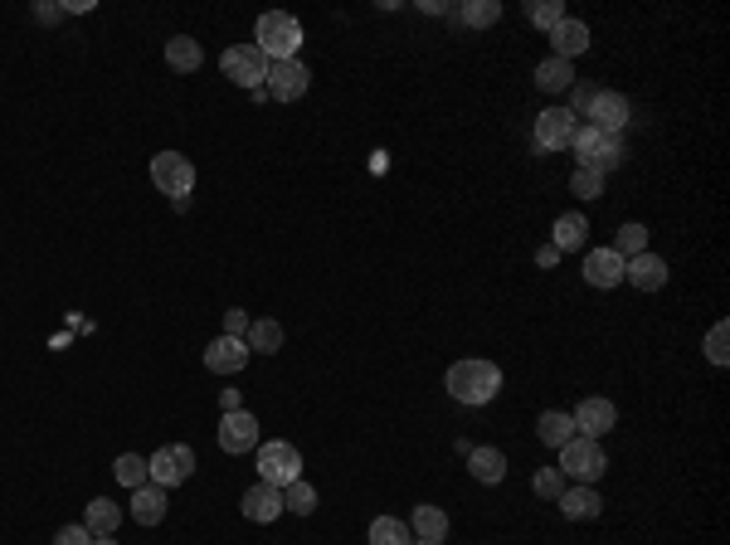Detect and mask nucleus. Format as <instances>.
I'll return each mask as SVG.
<instances>
[{
    "label": "nucleus",
    "instance_id": "f257e3e1",
    "mask_svg": "<svg viewBox=\"0 0 730 545\" xmlns=\"http://www.w3.org/2000/svg\"><path fill=\"white\" fill-rule=\"evenodd\" d=\"M502 390V370L492 361H458L448 365V395L458 404H487Z\"/></svg>",
    "mask_w": 730,
    "mask_h": 545
},
{
    "label": "nucleus",
    "instance_id": "f03ea898",
    "mask_svg": "<svg viewBox=\"0 0 730 545\" xmlns=\"http://www.w3.org/2000/svg\"><path fill=\"white\" fill-rule=\"evenodd\" d=\"M254 44L263 49V59H268V64L297 59V49H302V25L292 20L288 10H268V15H258Z\"/></svg>",
    "mask_w": 730,
    "mask_h": 545
},
{
    "label": "nucleus",
    "instance_id": "7ed1b4c3",
    "mask_svg": "<svg viewBox=\"0 0 730 545\" xmlns=\"http://www.w3.org/2000/svg\"><path fill=\"white\" fill-rule=\"evenodd\" d=\"M560 473L584 482V487H594L599 477L609 473V458H604V448H599V438H570L565 448H560Z\"/></svg>",
    "mask_w": 730,
    "mask_h": 545
},
{
    "label": "nucleus",
    "instance_id": "20e7f679",
    "mask_svg": "<svg viewBox=\"0 0 730 545\" xmlns=\"http://www.w3.org/2000/svg\"><path fill=\"white\" fill-rule=\"evenodd\" d=\"M302 477V453L283 443V438H273V443H258V482H268V487H288Z\"/></svg>",
    "mask_w": 730,
    "mask_h": 545
},
{
    "label": "nucleus",
    "instance_id": "39448f33",
    "mask_svg": "<svg viewBox=\"0 0 730 545\" xmlns=\"http://www.w3.org/2000/svg\"><path fill=\"white\" fill-rule=\"evenodd\" d=\"M151 181H156L161 195L185 200L195 190V166H190V156H181V151H156L151 156Z\"/></svg>",
    "mask_w": 730,
    "mask_h": 545
},
{
    "label": "nucleus",
    "instance_id": "423d86ee",
    "mask_svg": "<svg viewBox=\"0 0 730 545\" xmlns=\"http://www.w3.org/2000/svg\"><path fill=\"white\" fill-rule=\"evenodd\" d=\"M190 473H195V448H185V443H161V448L146 458V477H151L156 487H181Z\"/></svg>",
    "mask_w": 730,
    "mask_h": 545
},
{
    "label": "nucleus",
    "instance_id": "0eeeda50",
    "mask_svg": "<svg viewBox=\"0 0 730 545\" xmlns=\"http://www.w3.org/2000/svg\"><path fill=\"white\" fill-rule=\"evenodd\" d=\"M224 78H234L239 88H263V78H268V59H263V49L258 44H234V49H224Z\"/></svg>",
    "mask_w": 730,
    "mask_h": 545
},
{
    "label": "nucleus",
    "instance_id": "6e6552de",
    "mask_svg": "<svg viewBox=\"0 0 730 545\" xmlns=\"http://www.w3.org/2000/svg\"><path fill=\"white\" fill-rule=\"evenodd\" d=\"M307 83H312V69H307V64H297V59L268 64V78H263V88H268L278 103H297V98L307 93Z\"/></svg>",
    "mask_w": 730,
    "mask_h": 545
},
{
    "label": "nucleus",
    "instance_id": "1a4fd4ad",
    "mask_svg": "<svg viewBox=\"0 0 730 545\" xmlns=\"http://www.w3.org/2000/svg\"><path fill=\"white\" fill-rule=\"evenodd\" d=\"M584 117H589V127H599L604 137H619L623 127H628V98H623V93H609V88H599Z\"/></svg>",
    "mask_w": 730,
    "mask_h": 545
},
{
    "label": "nucleus",
    "instance_id": "9d476101",
    "mask_svg": "<svg viewBox=\"0 0 730 545\" xmlns=\"http://www.w3.org/2000/svg\"><path fill=\"white\" fill-rule=\"evenodd\" d=\"M575 112L570 108H546L541 117H536V146L541 151H565L570 146V137H575Z\"/></svg>",
    "mask_w": 730,
    "mask_h": 545
},
{
    "label": "nucleus",
    "instance_id": "9b49d317",
    "mask_svg": "<svg viewBox=\"0 0 730 545\" xmlns=\"http://www.w3.org/2000/svg\"><path fill=\"white\" fill-rule=\"evenodd\" d=\"M219 448L224 453H249V448H258V419L249 409H234V414L219 419Z\"/></svg>",
    "mask_w": 730,
    "mask_h": 545
},
{
    "label": "nucleus",
    "instance_id": "f8f14e48",
    "mask_svg": "<svg viewBox=\"0 0 730 545\" xmlns=\"http://www.w3.org/2000/svg\"><path fill=\"white\" fill-rule=\"evenodd\" d=\"M249 365V346L239 341V336H219L205 346V370L210 375H239Z\"/></svg>",
    "mask_w": 730,
    "mask_h": 545
},
{
    "label": "nucleus",
    "instance_id": "ddd939ff",
    "mask_svg": "<svg viewBox=\"0 0 730 545\" xmlns=\"http://www.w3.org/2000/svg\"><path fill=\"white\" fill-rule=\"evenodd\" d=\"M570 419H575V434L580 438H604L614 424H619V409H614L609 400H584Z\"/></svg>",
    "mask_w": 730,
    "mask_h": 545
},
{
    "label": "nucleus",
    "instance_id": "4468645a",
    "mask_svg": "<svg viewBox=\"0 0 730 545\" xmlns=\"http://www.w3.org/2000/svg\"><path fill=\"white\" fill-rule=\"evenodd\" d=\"M584 283H589V288H619L623 258L614 254V249H589V254H584Z\"/></svg>",
    "mask_w": 730,
    "mask_h": 545
},
{
    "label": "nucleus",
    "instance_id": "2eb2a0df",
    "mask_svg": "<svg viewBox=\"0 0 730 545\" xmlns=\"http://www.w3.org/2000/svg\"><path fill=\"white\" fill-rule=\"evenodd\" d=\"M239 507H244L249 521L268 526V521H278V516H283V492H278V487H268V482H254V487L244 492V502H239Z\"/></svg>",
    "mask_w": 730,
    "mask_h": 545
},
{
    "label": "nucleus",
    "instance_id": "dca6fc26",
    "mask_svg": "<svg viewBox=\"0 0 730 545\" xmlns=\"http://www.w3.org/2000/svg\"><path fill=\"white\" fill-rule=\"evenodd\" d=\"M623 278H628L638 292H657L662 283H667V263H662L657 254H638V258L623 263Z\"/></svg>",
    "mask_w": 730,
    "mask_h": 545
},
{
    "label": "nucleus",
    "instance_id": "f3484780",
    "mask_svg": "<svg viewBox=\"0 0 730 545\" xmlns=\"http://www.w3.org/2000/svg\"><path fill=\"white\" fill-rule=\"evenodd\" d=\"M550 49H555V59H575L589 49V30H584V20H560L555 30H550Z\"/></svg>",
    "mask_w": 730,
    "mask_h": 545
},
{
    "label": "nucleus",
    "instance_id": "a211bd4d",
    "mask_svg": "<svg viewBox=\"0 0 730 545\" xmlns=\"http://www.w3.org/2000/svg\"><path fill=\"white\" fill-rule=\"evenodd\" d=\"M117 521H122V507L112 502V497H93L88 511H83V526H88V536H117Z\"/></svg>",
    "mask_w": 730,
    "mask_h": 545
},
{
    "label": "nucleus",
    "instance_id": "6ab92c4d",
    "mask_svg": "<svg viewBox=\"0 0 730 545\" xmlns=\"http://www.w3.org/2000/svg\"><path fill=\"white\" fill-rule=\"evenodd\" d=\"M132 516L142 521V526H156L161 516H166V487H156V482H146L132 492Z\"/></svg>",
    "mask_w": 730,
    "mask_h": 545
},
{
    "label": "nucleus",
    "instance_id": "aec40b11",
    "mask_svg": "<svg viewBox=\"0 0 730 545\" xmlns=\"http://www.w3.org/2000/svg\"><path fill=\"white\" fill-rule=\"evenodd\" d=\"M560 511H565L570 521H594V516L604 511V497H599L594 487H575V492H560Z\"/></svg>",
    "mask_w": 730,
    "mask_h": 545
},
{
    "label": "nucleus",
    "instance_id": "412c9836",
    "mask_svg": "<svg viewBox=\"0 0 730 545\" xmlns=\"http://www.w3.org/2000/svg\"><path fill=\"white\" fill-rule=\"evenodd\" d=\"M468 473H473L477 482H487V487H492V482H502V477H507V458H502L497 448H473V453H468Z\"/></svg>",
    "mask_w": 730,
    "mask_h": 545
},
{
    "label": "nucleus",
    "instance_id": "4be33fe9",
    "mask_svg": "<svg viewBox=\"0 0 730 545\" xmlns=\"http://www.w3.org/2000/svg\"><path fill=\"white\" fill-rule=\"evenodd\" d=\"M536 434H541L546 448H565V443L575 438V419H570V414H560V409H550V414H541Z\"/></svg>",
    "mask_w": 730,
    "mask_h": 545
},
{
    "label": "nucleus",
    "instance_id": "5701e85b",
    "mask_svg": "<svg viewBox=\"0 0 730 545\" xmlns=\"http://www.w3.org/2000/svg\"><path fill=\"white\" fill-rule=\"evenodd\" d=\"M200 59H205V54H200V44H195L190 35H176L171 44H166V64H171L176 73H195L200 69Z\"/></svg>",
    "mask_w": 730,
    "mask_h": 545
},
{
    "label": "nucleus",
    "instance_id": "b1692460",
    "mask_svg": "<svg viewBox=\"0 0 730 545\" xmlns=\"http://www.w3.org/2000/svg\"><path fill=\"white\" fill-rule=\"evenodd\" d=\"M570 83H575V69L565 59H555V54L536 69V88H546V93H570Z\"/></svg>",
    "mask_w": 730,
    "mask_h": 545
},
{
    "label": "nucleus",
    "instance_id": "393cba45",
    "mask_svg": "<svg viewBox=\"0 0 730 545\" xmlns=\"http://www.w3.org/2000/svg\"><path fill=\"white\" fill-rule=\"evenodd\" d=\"M584 234H589L584 215H560V219H555V249H560V254H575V249H584Z\"/></svg>",
    "mask_w": 730,
    "mask_h": 545
},
{
    "label": "nucleus",
    "instance_id": "a878e982",
    "mask_svg": "<svg viewBox=\"0 0 730 545\" xmlns=\"http://www.w3.org/2000/svg\"><path fill=\"white\" fill-rule=\"evenodd\" d=\"M414 531H419V541H443L448 536V511L443 507H414Z\"/></svg>",
    "mask_w": 730,
    "mask_h": 545
},
{
    "label": "nucleus",
    "instance_id": "bb28decb",
    "mask_svg": "<svg viewBox=\"0 0 730 545\" xmlns=\"http://www.w3.org/2000/svg\"><path fill=\"white\" fill-rule=\"evenodd\" d=\"M614 254L628 263V258H638V254H648V229L643 224H619V234H614V244H609Z\"/></svg>",
    "mask_w": 730,
    "mask_h": 545
},
{
    "label": "nucleus",
    "instance_id": "cd10ccee",
    "mask_svg": "<svg viewBox=\"0 0 730 545\" xmlns=\"http://www.w3.org/2000/svg\"><path fill=\"white\" fill-rule=\"evenodd\" d=\"M244 346H249V356H254V351H268V356H273V351L283 346V327H278V322H249Z\"/></svg>",
    "mask_w": 730,
    "mask_h": 545
},
{
    "label": "nucleus",
    "instance_id": "c85d7f7f",
    "mask_svg": "<svg viewBox=\"0 0 730 545\" xmlns=\"http://www.w3.org/2000/svg\"><path fill=\"white\" fill-rule=\"evenodd\" d=\"M370 545H414V536H409V526L395 521V516H375L370 521Z\"/></svg>",
    "mask_w": 730,
    "mask_h": 545
},
{
    "label": "nucleus",
    "instance_id": "c756f323",
    "mask_svg": "<svg viewBox=\"0 0 730 545\" xmlns=\"http://www.w3.org/2000/svg\"><path fill=\"white\" fill-rule=\"evenodd\" d=\"M283 511L312 516V511H317V487H312V482H302V477H297V482H288V487H283Z\"/></svg>",
    "mask_w": 730,
    "mask_h": 545
},
{
    "label": "nucleus",
    "instance_id": "7c9ffc66",
    "mask_svg": "<svg viewBox=\"0 0 730 545\" xmlns=\"http://www.w3.org/2000/svg\"><path fill=\"white\" fill-rule=\"evenodd\" d=\"M458 20H463V25H473V30H487V25H497V20H502V5H497V0H468V5L458 10Z\"/></svg>",
    "mask_w": 730,
    "mask_h": 545
},
{
    "label": "nucleus",
    "instance_id": "2f4dec72",
    "mask_svg": "<svg viewBox=\"0 0 730 545\" xmlns=\"http://www.w3.org/2000/svg\"><path fill=\"white\" fill-rule=\"evenodd\" d=\"M112 473H117V482H122V487H132V492L151 482V477H146V458H137V453H122V458L112 463Z\"/></svg>",
    "mask_w": 730,
    "mask_h": 545
},
{
    "label": "nucleus",
    "instance_id": "473e14b6",
    "mask_svg": "<svg viewBox=\"0 0 730 545\" xmlns=\"http://www.w3.org/2000/svg\"><path fill=\"white\" fill-rule=\"evenodd\" d=\"M526 20H531L536 30H546V35H550V30L565 20V5H560V0H531V5H526Z\"/></svg>",
    "mask_w": 730,
    "mask_h": 545
},
{
    "label": "nucleus",
    "instance_id": "72a5a7b5",
    "mask_svg": "<svg viewBox=\"0 0 730 545\" xmlns=\"http://www.w3.org/2000/svg\"><path fill=\"white\" fill-rule=\"evenodd\" d=\"M604 142H609V137H604L599 127H589V122H584V127H575V137H570V151L580 156V166H589V156H594Z\"/></svg>",
    "mask_w": 730,
    "mask_h": 545
},
{
    "label": "nucleus",
    "instance_id": "f704fd0d",
    "mask_svg": "<svg viewBox=\"0 0 730 545\" xmlns=\"http://www.w3.org/2000/svg\"><path fill=\"white\" fill-rule=\"evenodd\" d=\"M614 166H623V142H619V137H609V142L589 156V171H599V176H604V171H614Z\"/></svg>",
    "mask_w": 730,
    "mask_h": 545
},
{
    "label": "nucleus",
    "instance_id": "c9c22d12",
    "mask_svg": "<svg viewBox=\"0 0 730 545\" xmlns=\"http://www.w3.org/2000/svg\"><path fill=\"white\" fill-rule=\"evenodd\" d=\"M531 487H536V497L560 502V492H565V473H560V468H541V473L531 477Z\"/></svg>",
    "mask_w": 730,
    "mask_h": 545
},
{
    "label": "nucleus",
    "instance_id": "e433bc0d",
    "mask_svg": "<svg viewBox=\"0 0 730 545\" xmlns=\"http://www.w3.org/2000/svg\"><path fill=\"white\" fill-rule=\"evenodd\" d=\"M570 190L584 195V200H599V195H604V176H599V171H589V166H580V171H575V181H570Z\"/></svg>",
    "mask_w": 730,
    "mask_h": 545
},
{
    "label": "nucleus",
    "instance_id": "4c0bfd02",
    "mask_svg": "<svg viewBox=\"0 0 730 545\" xmlns=\"http://www.w3.org/2000/svg\"><path fill=\"white\" fill-rule=\"evenodd\" d=\"M706 356H711V365H726L730 351H726V322H716V327L706 331Z\"/></svg>",
    "mask_w": 730,
    "mask_h": 545
},
{
    "label": "nucleus",
    "instance_id": "58836bf2",
    "mask_svg": "<svg viewBox=\"0 0 730 545\" xmlns=\"http://www.w3.org/2000/svg\"><path fill=\"white\" fill-rule=\"evenodd\" d=\"M54 545H93V536H88V526L78 521V526H64V531L54 536Z\"/></svg>",
    "mask_w": 730,
    "mask_h": 545
},
{
    "label": "nucleus",
    "instance_id": "ea45409f",
    "mask_svg": "<svg viewBox=\"0 0 730 545\" xmlns=\"http://www.w3.org/2000/svg\"><path fill=\"white\" fill-rule=\"evenodd\" d=\"M244 331H249V317H244L239 307H229V312H224V336H239V341H244Z\"/></svg>",
    "mask_w": 730,
    "mask_h": 545
},
{
    "label": "nucleus",
    "instance_id": "a19ab883",
    "mask_svg": "<svg viewBox=\"0 0 730 545\" xmlns=\"http://www.w3.org/2000/svg\"><path fill=\"white\" fill-rule=\"evenodd\" d=\"M594 93H599V88H584V83H570V103H575L580 112H589V103H594Z\"/></svg>",
    "mask_w": 730,
    "mask_h": 545
},
{
    "label": "nucleus",
    "instance_id": "79ce46f5",
    "mask_svg": "<svg viewBox=\"0 0 730 545\" xmlns=\"http://www.w3.org/2000/svg\"><path fill=\"white\" fill-rule=\"evenodd\" d=\"M59 15H64V10H59V5H35V20H44V25H54V20H59Z\"/></svg>",
    "mask_w": 730,
    "mask_h": 545
},
{
    "label": "nucleus",
    "instance_id": "37998d69",
    "mask_svg": "<svg viewBox=\"0 0 730 545\" xmlns=\"http://www.w3.org/2000/svg\"><path fill=\"white\" fill-rule=\"evenodd\" d=\"M219 404H224V414H234V409H239V390H224V400Z\"/></svg>",
    "mask_w": 730,
    "mask_h": 545
},
{
    "label": "nucleus",
    "instance_id": "c03bdc74",
    "mask_svg": "<svg viewBox=\"0 0 730 545\" xmlns=\"http://www.w3.org/2000/svg\"><path fill=\"white\" fill-rule=\"evenodd\" d=\"M93 545H117V536H93Z\"/></svg>",
    "mask_w": 730,
    "mask_h": 545
},
{
    "label": "nucleus",
    "instance_id": "a18cd8bd",
    "mask_svg": "<svg viewBox=\"0 0 730 545\" xmlns=\"http://www.w3.org/2000/svg\"><path fill=\"white\" fill-rule=\"evenodd\" d=\"M414 545H438V541H414Z\"/></svg>",
    "mask_w": 730,
    "mask_h": 545
}]
</instances>
